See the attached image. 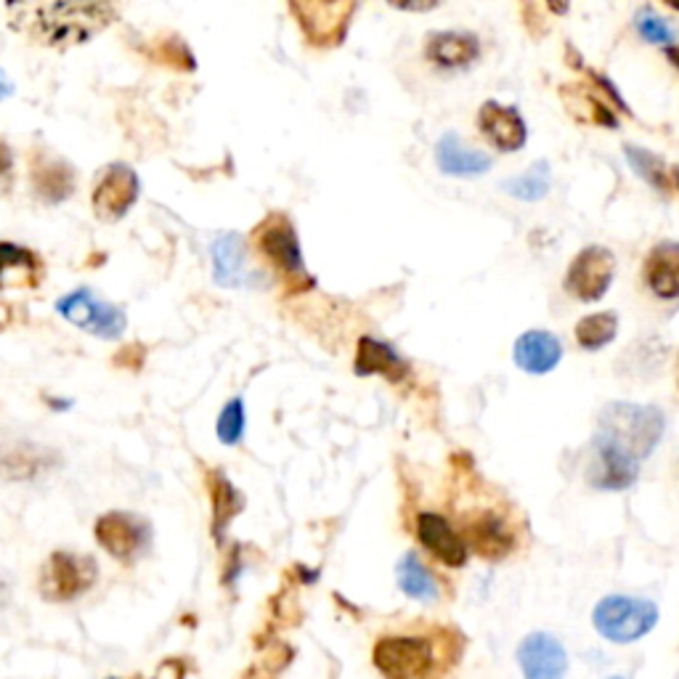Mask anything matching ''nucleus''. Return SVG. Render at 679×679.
I'll return each instance as SVG.
<instances>
[{
    "label": "nucleus",
    "mask_w": 679,
    "mask_h": 679,
    "mask_svg": "<svg viewBox=\"0 0 679 679\" xmlns=\"http://www.w3.org/2000/svg\"><path fill=\"white\" fill-rule=\"evenodd\" d=\"M592 624L608 643H637L658 624V606L647 597L608 595L595 606Z\"/></svg>",
    "instance_id": "3"
},
{
    "label": "nucleus",
    "mask_w": 679,
    "mask_h": 679,
    "mask_svg": "<svg viewBox=\"0 0 679 679\" xmlns=\"http://www.w3.org/2000/svg\"><path fill=\"white\" fill-rule=\"evenodd\" d=\"M253 244L257 255L279 272L289 281V287L306 289L313 285V279L306 272L303 263V250H300L298 231L285 212H272L268 218H263L261 226L253 231Z\"/></svg>",
    "instance_id": "4"
},
{
    "label": "nucleus",
    "mask_w": 679,
    "mask_h": 679,
    "mask_svg": "<svg viewBox=\"0 0 679 679\" xmlns=\"http://www.w3.org/2000/svg\"><path fill=\"white\" fill-rule=\"evenodd\" d=\"M481 56V41L473 33H433L425 43V59L438 69H468Z\"/></svg>",
    "instance_id": "20"
},
{
    "label": "nucleus",
    "mask_w": 679,
    "mask_h": 679,
    "mask_svg": "<svg viewBox=\"0 0 679 679\" xmlns=\"http://www.w3.org/2000/svg\"><path fill=\"white\" fill-rule=\"evenodd\" d=\"M372 664L385 679H430L436 675L438 653L423 634H385L375 643Z\"/></svg>",
    "instance_id": "5"
},
{
    "label": "nucleus",
    "mask_w": 679,
    "mask_h": 679,
    "mask_svg": "<svg viewBox=\"0 0 679 679\" xmlns=\"http://www.w3.org/2000/svg\"><path fill=\"white\" fill-rule=\"evenodd\" d=\"M615 276V257L602 244H589L571 261L568 274H565V292L574 295L582 303H597L606 298V292L613 285Z\"/></svg>",
    "instance_id": "8"
},
{
    "label": "nucleus",
    "mask_w": 679,
    "mask_h": 679,
    "mask_svg": "<svg viewBox=\"0 0 679 679\" xmlns=\"http://www.w3.org/2000/svg\"><path fill=\"white\" fill-rule=\"evenodd\" d=\"M11 179H14V152H11L9 143L0 141V181L9 186Z\"/></svg>",
    "instance_id": "35"
},
{
    "label": "nucleus",
    "mask_w": 679,
    "mask_h": 679,
    "mask_svg": "<svg viewBox=\"0 0 679 679\" xmlns=\"http://www.w3.org/2000/svg\"><path fill=\"white\" fill-rule=\"evenodd\" d=\"M459 533H462L464 544H468V552L473 550L481 557H488V561L507 557L509 552L515 550V544H518V537H515L509 520L494 507L475 509V513L464 520Z\"/></svg>",
    "instance_id": "12"
},
{
    "label": "nucleus",
    "mask_w": 679,
    "mask_h": 679,
    "mask_svg": "<svg viewBox=\"0 0 679 679\" xmlns=\"http://www.w3.org/2000/svg\"><path fill=\"white\" fill-rule=\"evenodd\" d=\"M138 192H141V184H138L136 170L125 162H112L99 173L96 184H93V212L102 223L123 221L130 207L136 205Z\"/></svg>",
    "instance_id": "9"
},
{
    "label": "nucleus",
    "mask_w": 679,
    "mask_h": 679,
    "mask_svg": "<svg viewBox=\"0 0 679 679\" xmlns=\"http://www.w3.org/2000/svg\"><path fill=\"white\" fill-rule=\"evenodd\" d=\"M244 425H248V417H244V404L242 399H231L229 404L223 406L221 417H218V438H221V444L226 446H237L239 441H242L244 436Z\"/></svg>",
    "instance_id": "33"
},
{
    "label": "nucleus",
    "mask_w": 679,
    "mask_h": 679,
    "mask_svg": "<svg viewBox=\"0 0 679 679\" xmlns=\"http://www.w3.org/2000/svg\"><path fill=\"white\" fill-rule=\"evenodd\" d=\"M640 475V462L615 449L606 438L595 436L589 444L587 481L597 492H626Z\"/></svg>",
    "instance_id": "13"
},
{
    "label": "nucleus",
    "mask_w": 679,
    "mask_h": 679,
    "mask_svg": "<svg viewBox=\"0 0 679 679\" xmlns=\"http://www.w3.org/2000/svg\"><path fill=\"white\" fill-rule=\"evenodd\" d=\"M56 311H59L69 324L80 326V330L104 340L119 337L123 335L125 324H128L123 308L104 303V300H99L96 295L85 287L65 295V298L56 303Z\"/></svg>",
    "instance_id": "10"
},
{
    "label": "nucleus",
    "mask_w": 679,
    "mask_h": 679,
    "mask_svg": "<svg viewBox=\"0 0 679 679\" xmlns=\"http://www.w3.org/2000/svg\"><path fill=\"white\" fill-rule=\"evenodd\" d=\"M666 430V417L658 406L626 404L613 401L600 412L595 436L606 438L615 449H621L637 462H643L656 451Z\"/></svg>",
    "instance_id": "2"
},
{
    "label": "nucleus",
    "mask_w": 679,
    "mask_h": 679,
    "mask_svg": "<svg viewBox=\"0 0 679 679\" xmlns=\"http://www.w3.org/2000/svg\"><path fill=\"white\" fill-rule=\"evenodd\" d=\"M30 179H33L37 199H43L46 205L65 203V199L72 197L74 192V170L65 160H48V157H41V160L33 162Z\"/></svg>",
    "instance_id": "23"
},
{
    "label": "nucleus",
    "mask_w": 679,
    "mask_h": 679,
    "mask_svg": "<svg viewBox=\"0 0 679 679\" xmlns=\"http://www.w3.org/2000/svg\"><path fill=\"white\" fill-rule=\"evenodd\" d=\"M561 96L568 104V112L582 123H595L602 128H619V119H615L613 110L606 104V96L589 91L584 85H563Z\"/></svg>",
    "instance_id": "27"
},
{
    "label": "nucleus",
    "mask_w": 679,
    "mask_h": 679,
    "mask_svg": "<svg viewBox=\"0 0 679 679\" xmlns=\"http://www.w3.org/2000/svg\"><path fill=\"white\" fill-rule=\"evenodd\" d=\"M207 488H210V505H212V539L223 544L226 531H229L231 520L244 509V496L237 492L234 483L226 477L223 470H210L207 473Z\"/></svg>",
    "instance_id": "24"
},
{
    "label": "nucleus",
    "mask_w": 679,
    "mask_h": 679,
    "mask_svg": "<svg viewBox=\"0 0 679 679\" xmlns=\"http://www.w3.org/2000/svg\"><path fill=\"white\" fill-rule=\"evenodd\" d=\"M96 542L119 563H134L149 550L152 526L134 513H106L96 520Z\"/></svg>",
    "instance_id": "11"
},
{
    "label": "nucleus",
    "mask_w": 679,
    "mask_h": 679,
    "mask_svg": "<svg viewBox=\"0 0 679 679\" xmlns=\"http://www.w3.org/2000/svg\"><path fill=\"white\" fill-rule=\"evenodd\" d=\"M212 266L221 287H239L248 281V261H244V239L239 234H221L212 244Z\"/></svg>",
    "instance_id": "26"
},
{
    "label": "nucleus",
    "mask_w": 679,
    "mask_h": 679,
    "mask_svg": "<svg viewBox=\"0 0 679 679\" xmlns=\"http://www.w3.org/2000/svg\"><path fill=\"white\" fill-rule=\"evenodd\" d=\"M417 539L433 557H438L449 568H462L468 563V544L462 533L441 513L417 515Z\"/></svg>",
    "instance_id": "16"
},
{
    "label": "nucleus",
    "mask_w": 679,
    "mask_h": 679,
    "mask_svg": "<svg viewBox=\"0 0 679 679\" xmlns=\"http://www.w3.org/2000/svg\"><path fill=\"white\" fill-rule=\"evenodd\" d=\"M671 184H675V186L679 188V165H677L675 170H671Z\"/></svg>",
    "instance_id": "39"
},
{
    "label": "nucleus",
    "mask_w": 679,
    "mask_h": 679,
    "mask_svg": "<svg viewBox=\"0 0 679 679\" xmlns=\"http://www.w3.org/2000/svg\"><path fill=\"white\" fill-rule=\"evenodd\" d=\"M552 186V175H550V165L546 162H537L528 173L518 175V179H509L505 181V192L509 197L515 199H523V203H539V199L550 194Z\"/></svg>",
    "instance_id": "29"
},
{
    "label": "nucleus",
    "mask_w": 679,
    "mask_h": 679,
    "mask_svg": "<svg viewBox=\"0 0 679 679\" xmlns=\"http://www.w3.org/2000/svg\"><path fill=\"white\" fill-rule=\"evenodd\" d=\"M619 335V317L611 311L589 313L576 324V343L584 350H600Z\"/></svg>",
    "instance_id": "28"
},
{
    "label": "nucleus",
    "mask_w": 679,
    "mask_h": 679,
    "mask_svg": "<svg viewBox=\"0 0 679 679\" xmlns=\"http://www.w3.org/2000/svg\"><path fill=\"white\" fill-rule=\"evenodd\" d=\"M666 5H669V9H675V11H679V0H664Z\"/></svg>",
    "instance_id": "40"
},
{
    "label": "nucleus",
    "mask_w": 679,
    "mask_h": 679,
    "mask_svg": "<svg viewBox=\"0 0 679 679\" xmlns=\"http://www.w3.org/2000/svg\"><path fill=\"white\" fill-rule=\"evenodd\" d=\"M16 33L54 51H69L115 24L119 0H3Z\"/></svg>",
    "instance_id": "1"
},
{
    "label": "nucleus",
    "mask_w": 679,
    "mask_h": 679,
    "mask_svg": "<svg viewBox=\"0 0 679 679\" xmlns=\"http://www.w3.org/2000/svg\"><path fill=\"white\" fill-rule=\"evenodd\" d=\"M441 0H388V5H393L395 11H406V14H427Z\"/></svg>",
    "instance_id": "34"
},
{
    "label": "nucleus",
    "mask_w": 679,
    "mask_h": 679,
    "mask_svg": "<svg viewBox=\"0 0 679 679\" xmlns=\"http://www.w3.org/2000/svg\"><path fill=\"white\" fill-rule=\"evenodd\" d=\"M611 679H624V677H611Z\"/></svg>",
    "instance_id": "41"
},
{
    "label": "nucleus",
    "mask_w": 679,
    "mask_h": 679,
    "mask_svg": "<svg viewBox=\"0 0 679 679\" xmlns=\"http://www.w3.org/2000/svg\"><path fill=\"white\" fill-rule=\"evenodd\" d=\"M99 576V565L91 555H72V552L56 550L43 565L41 595L51 602L78 600L80 595L93 587Z\"/></svg>",
    "instance_id": "7"
},
{
    "label": "nucleus",
    "mask_w": 679,
    "mask_h": 679,
    "mask_svg": "<svg viewBox=\"0 0 679 679\" xmlns=\"http://www.w3.org/2000/svg\"><path fill=\"white\" fill-rule=\"evenodd\" d=\"M518 664L523 679H565L568 653L555 634L531 632L518 647Z\"/></svg>",
    "instance_id": "14"
},
{
    "label": "nucleus",
    "mask_w": 679,
    "mask_h": 679,
    "mask_svg": "<svg viewBox=\"0 0 679 679\" xmlns=\"http://www.w3.org/2000/svg\"><path fill=\"white\" fill-rule=\"evenodd\" d=\"M112 679H115V677H112Z\"/></svg>",
    "instance_id": "42"
},
{
    "label": "nucleus",
    "mask_w": 679,
    "mask_h": 679,
    "mask_svg": "<svg viewBox=\"0 0 679 679\" xmlns=\"http://www.w3.org/2000/svg\"><path fill=\"white\" fill-rule=\"evenodd\" d=\"M513 358L528 375H546L563 361V343L546 330H528L515 340Z\"/></svg>",
    "instance_id": "19"
},
{
    "label": "nucleus",
    "mask_w": 679,
    "mask_h": 679,
    "mask_svg": "<svg viewBox=\"0 0 679 679\" xmlns=\"http://www.w3.org/2000/svg\"><path fill=\"white\" fill-rule=\"evenodd\" d=\"M436 162L438 168H441V173L457 175V179H475V175L488 173L494 165L492 157L464 147L462 138L457 134H444L438 138Z\"/></svg>",
    "instance_id": "22"
},
{
    "label": "nucleus",
    "mask_w": 679,
    "mask_h": 679,
    "mask_svg": "<svg viewBox=\"0 0 679 679\" xmlns=\"http://www.w3.org/2000/svg\"><path fill=\"white\" fill-rule=\"evenodd\" d=\"M477 130L483 138L499 152H520L526 147V119L518 112V106L486 102L477 112Z\"/></svg>",
    "instance_id": "15"
},
{
    "label": "nucleus",
    "mask_w": 679,
    "mask_h": 679,
    "mask_svg": "<svg viewBox=\"0 0 679 679\" xmlns=\"http://www.w3.org/2000/svg\"><path fill=\"white\" fill-rule=\"evenodd\" d=\"M624 154H626V162L632 165V170L640 175V179L647 181L651 186H656L658 192H669L671 181H669V173H666L661 157L647 152V149L632 147V143H626Z\"/></svg>",
    "instance_id": "31"
},
{
    "label": "nucleus",
    "mask_w": 679,
    "mask_h": 679,
    "mask_svg": "<svg viewBox=\"0 0 679 679\" xmlns=\"http://www.w3.org/2000/svg\"><path fill=\"white\" fill-rule=\"evenodd\" d=\"M11 272H19L27 276L30 285L41 281V261L27 248H19L14 242H0V289L5 287V276Z\"/></svg>",
    "instance_id": "30"
},
{
    "label": "nucleus",
    "mask_w": 679,
    "mask_h": 679,
    "mask_svg": "<svg viewBox=\"0 0 679 679\" xmlns=\"http://www.w3.org/2000/svg\"><path fill=\"white\" fill-rule=\"evenodd\" d=\"M666 59H669L671 65H675V67L679 69V48H675V46L666 48Z\"/></svg>",
    "instance_id": "38"
},
{
    "label": "nucleus",
    "mask_w": 679,
    "mask_h": 679,
    "mask_svg": "<svg viewBox=\"0 0 679 679\" xmlns=\"http://www.w3.org/2000/svg\"><path fill=\"white\" fill-rule=\"evenodd\" d=\"M354 372L358 377H385L388 382H401L406 380L412 367L399 350L391 348L382 340L364 335L356 343V358H354Z\"/></svg>",
    "instance_id": "18"
},
{
    "label": "nucleus",
    "mask_w": 679,
    "mask_h": 679,
    "mask_svg": "<svg viewBox=\"0 0 679 679\" xmlns=\"http://www.w3.org/2000/svg\"><path fill=\"white\" fill-rule=\"evenodd\" d=\"M634 27H637L640 37H643V41H647V43H653V46L671 48V46H675V41H677L675 27H671V24L666 22L664 16L653 14L651 9L640 11L637 19H634Z\"/></svg>",
    "instance_id": "32"
},
{
    "label": "nucleus",
    "mask_w": 679,
    "mask_h": 679,
    "mask_svg": "<svg viewBox=\"0 0 679 679\" xmlns=\"http://www.w3.org/2000/svg\"><path fill=\"white\" fill-rule=\"evenodd\" d=\"M546 9L552 11V14L557 16H565L571 9V0H546Z\"/></svg>",
    "instance_id": "36"
},
{
    "label": "nucleus",
    "mask_w": 679,
    "mask_h": 679,
    "mask_svg": "<svg viewBox=\"0 0 679 679\" xmlns=\"http://www.w3.org/2000/svg\"><path fill=\"white\" fill-rule=\"evenodd\" d=\"M395 582H399L401 592L417 602H436L438 595H441L436 576L430 574V568H427L417 552L401 555V561L395 563Z\"/></svg>",
    "instance_id": "25"
},
{
    "label": "nucleus",
    "mask_w": 679,
    "mask_h": 679,
    "mask_svg": "<svg viewBox=\"0 0 679 679\" xmlns=\"http://www.w3.org/2000/svg\"><path fill=\"white\" fill-rule=\"evenodd\" d=\"M356 3L358 0H289V9L311 46L335 48L345 41Z\"/></svg>",
    "instance_id": "6"
},
{
    "label": "nucleus",
    "mask_w": 679,
    "mask_h": 679,
    "mask_svg": "<svg viewBox=\"0 0 679 679\" xmlns=\"http://www.w3.org/2000/svg\"><path fill=\"white\" fill-rule=\"evenodd\" d=\"M643 279L656 298H679V242H658L647 253Z\"/></svg>",
    "instance_id": "21"
},
{
    "label": "nucleus",
    "mask_w": 679,
    "mask_h": 679,
    "mask_svg": "<svg viewBox=\"0 0 679 679\" xmlns=\"http://www.w3.org/2000/svg\"><path fill=\"white\" fill-rule=\"evenodd\" d=\"M11 93H14V83H11L9 74H5L3 69H0V102H3V99H9Z\"/></svg>",
    "instance_id": "37"
},
{
    "label": "nucleus",
    "mask_w": 679,
    "mask_h": 679,
    "mask_svg": "<svg viewBox=\"0 0 679 679\" xmlns=\"http://www.w3.org/2000/svg\"><path fill=\"white\" fill-rule=\"evenodd\" d=\"M59 464V454L46 446L30 441L3 444L0 446V477L5 481H35L46 470Z\"/></svg>",
    "instance_id": "17"
}]
</instances>
